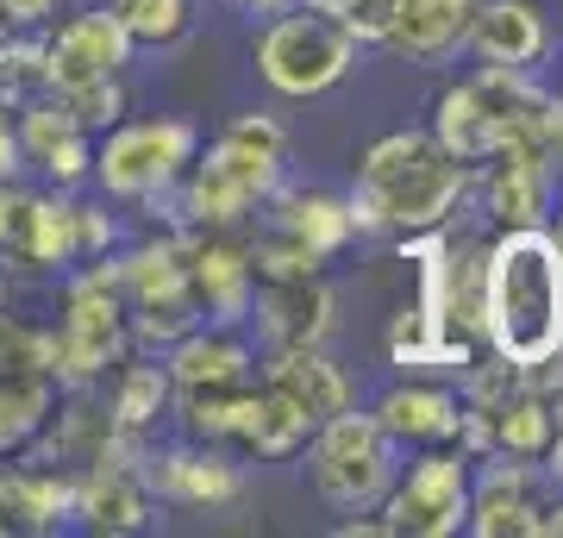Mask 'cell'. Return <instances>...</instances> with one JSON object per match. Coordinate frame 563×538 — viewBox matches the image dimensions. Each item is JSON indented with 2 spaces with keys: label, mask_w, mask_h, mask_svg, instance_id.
Here are the masks:
<instances>
[{
  "label": "cell",
  "mask_w": 563,
  "mask_h": 538,
  "mask_svg": "<svg viewBox=\"0 0 563 538\" xmlns=\"http://www.w3.org/2000/svg\"><path fill=\"white\" fill-rule=\"evenodd\" d=\"M470 195H476V169H463L432 132H388L357 157V182L344 200L357 239H413L451 226Z\"/></svg>",
  "instance_id": "6da1fadb"
},
{
  "label": "cell",
  "mask_w": 563,
  "mask_h": 538,
  "mask_svg": "<svg viewBox=\"0 0 563 538\" xmlns=\"http://www.w3.org/2000/svg\"><path fill=\"white\" fill-rule=\"evenodd\" d=\"M483 351L539 363L563 351V251L544 226H507L483 239Z\"/></svg>",
  "instance_id": "7a4b0ae2"
},
{
  "label": "cell",
  "mask_w": 563,
  "mask_h": 538,
  "mask_svg": "<svg viewBox=\"0 0 563 538\" xmlns=\"http://www.w3.org/2000/svg\"><path fill=\"white\" fill-rule=\"evenodd\" d=\"M288 182V125L276 113H232L176 182V220L207 232H244Z\"/></svg>",
  "instance_id": "3957f363"
},
{
  "label": "cell",
  "mask_w": 563,
  "mask_h": 538,
  "mask_svg": "<svg viewBox=\"0 0 563 538\" xmlns=\"http://www.w3.org/2000/svg\"><path fill=\"white\" fill-rule=\"evenodd\" d=\"M563 100L544 88L532 69H507V63H476L470 76L444 81L432 100V139L463 163L483 169L507 139H539L551 151V120Z\"/></svg>",
  "instance_id": "277c9868"
},
{
  "label": "cell",
  "mask_w": 563,
  "mask_h": 538,
  "mask_svg": "<svg viewBox=\"0 0 563 538\" xmlns=\"http://www.w3.org/2000/svg\"><path fill=\"white\" fill-rule=\"evenodd\" d=\"M51 314H57L51 319V376H57V388H95L125 351H139L113 257L69 263L51 282Z\"/></svg>",
  "instance_id": "5b68a950"
},
{
  "label": "cell",
  "mask_w": 563,
  "mask_h": 538,
  "mask_svg": "<svg viewBox=\"0 0 563 538\" xmlns=\"http://www.w3.org/2000/svg\"><path fill=\"white\" fill-rule=\"evenodd\" d=\"M201 151V125L181 120V113H157V120H132L107 125L95 139V169H88V188H101V200L113 207H157V200H176L181 169Z\"/></svg>",
  "instance_id": "8992f818"
},
{
  "label": "cell",
  "mask_w": 563,
  "mask_h": 538,
  "mask_svg": "<svg viewBox=\"0 0 563 538\" xmlns=\"http://www.w3.org/2000/svg\"><path fill=\"white\" fill-rule=\"evenodd\" d=\"M357 44L332 13L320 7H288V13H269L251 32V63H257V81L276 100H320L332 95L351 69H357Z\"/></svg>",
  "instance_id": "52a82bcc"
},
{
  "label": "cell",
  "mask_w": 563,
  "mask_h": 538,
  "mask_svg": "<svg viewBox=\"0 0 563 538\" xmlns=\"http://www.w3.org/2000/svg\"><path fill=\"white\" fill-rule=\"evenodd\" d=\"M301 458H307L313 495H320L332 514H376L407 451L376 426L369 407H344V414H332L325 426L307 432Z\"/></svg>",
  "instance_id": "ba28073f"
},
{
  "label": "cell",
  "mask_w": 563,
  "mask_h": 538,
  "mask_svg": "<svg viewBox=\"0 0 563 538\" xmlns=\"http://www.w3.org/2000/svg\"><path fill=\"white\" fill-rule=\"evenodd\" d=\"M113 270H120V295L125 314H132V344L139 351H163L176 344L188 326H201V295L188 282V257H181V232L163 226L139 244H120L113 251Z\"/></svg>",
  "instance_id": "9c48e42d"
},
{
  "label": "cell",
  "mask_w": 563,
  "mask_h": 538,
  "mask_svg": "<svg viewBox=\"0 0 563 538\" xmlns=\"http://www.w3.org/2000/svg\"><path fill=\"white\" fill-rule=\"evenodd\" d=\"M376 514L388 519V538H457L470 519V458L457 444H420L401 458Z\"/></svg>",
  "instance_id": "30bf717a"
},
{
  "label": "cell",
  "mask_w": 563,
  "mask_h": 538,
  "mask_svg": "<svg viewBox=\"0 0 563 538\" xmlns=\"http://www.w3.org/2000/svg\"><path fill=\"white\" fill-rule=\"evenodd\" d=\"M144 458L151 444L139 439H107V451L95 463L76 470V526L101 538H132L157 519V495H151V476H144Z\"/></svg>",
  "instance_id": "8fae6325"
},
{
  "label": "cell",
  "mask_w": 563,
  "mask_h": 538,
  "mask_svg": "<svg viewBox=\"0 0 563 538\" xmlns=\"http://www.w3.org/2000/svg\"><path fill=\"white\" fill-rule=\"evenodd\" d=\"M563 488L544 476L539 458H488L470 463V519L463 532L470 538H539L544 507L558 501Z\"/></svg>",
  "instance_id": "7c38bea8"
},
{
  "label": "cell",
  "mask_w": 563,
  "mask_h": 538,
  "mask_svg": "<svg viewBox=\"0 0 563 538\" xmlns=\"http://www.w3.org/2000/svg\"><path fill=\"white\" fill-rule=\"evenodd\" d=\"M132 57H139V44H132V32L120 25V13H113L107 0H76L63 20L44 25V69H51V88L125 76Z\"/></svg>",
  "instance_id": "4fadbf2b"
},
{
  "label": "cell",
  "mask_w": 563,
  "mask_h": 538,
  "mask_svg": "<svg viewBox=\"0 0 563 538\" xmlns=\"http://www.w3.org/2000/svg\"><path fill=\"white\" fill-rule=\"evenodd\" d=\"M144 476H151L157 507H181V514H213V507L244 501V458L225 451V444H201V439L151 444Z\"/></svg>",
  "instance_id": "5bb4252c"
},
{
  "label": "cell",
  "mask_w": 563,
  "mask_h": 538,
  "mask_svg": "<svg viewBox=\"0 0 563 538\" xmlns=\"http://www.w3.org/2000/svg\"><path fill=\"white\" fill-rule=\"evenodd\" d=\"M558 195H563V176L539 139H507L476 169V200H483L495 232H507V226H544Z\"/></svg>",
  "instance_id": "9a60e30c"
},
{
  "label": "cell",
  "mask_w": 563,
  "mask_h": 538,
  "mask_svg": "<svg viewBox=\"0 0 563 538\" xmlns=\"http://www.w3.org/2000/svg\"><path fill=\"white\" fill-rule=\"evenodd\" d=\"M0 257L32 270V276L57 282L69 263H81L76 244V195L69 188H13L7 207V232H0Z\"/></svg>",
  "instance_id": "2e32d148"
},
{
  "label": "cell",
  "mask_w": 563,
  "mask_h": 538,
  "mask_svg": "<svg viewBox=\"0 0 563 538\" xmlns=\"http://www.w3.org/2000/svg\"><path fill=\"white\" fill-rule=\"evenodd\" d=\"M176 232H181V257H188V282L201 295V314L213 326H244L251 300H257L244 232H207V226H176Z\"/></svg>",
  "instance_id": "e0dca14e"
},
{
  "label": "cell",
  "mask_w": 563,
  "mask_h": 538,
  "mask_svg": "<svg viewBox=\"0 0 563 538\" xmlns=\"http://www.w3.org/2000/svg\"><path fill=\"white\" fill-rule=\"evenodd\" d=\"M332 314H339V295L332 282L301 276V282H263L257 300H251V332H257V358H276V351H307V344L332 339Z\"/></svg>",
  "instance_id": "ac0fdd59"
},
{
  "label": "cell",
  "mask_w": 563,
  "mask_h": 538,
  "mask_svg": "<svg viewBox=\"0 0 563 538\" xmlns=\"http://www.w3.org/2000/svg\"><path fill=\"white\" fill-rule=\"evenodd\" d=\"M169 382H176V395H201V388H239V382L257 376V339L244 332V326H188L176 344H163L157 351Z\"/></svg>",
  "instance_id": "d6986e66"
},
{
  "label": "cell",
  "mask_w": 563,
  "mask_h": 538,
  "mask_svg": "<svg viewBox=\"0 0 563 538\" xmlns=\"http://www.w3.org/2000/svg\"><path fill=\"white\" fill-rule=\"evenodd\" d=\"M13 125H20V151L25 169H38L44 188H88V169H95V132H81L69 113H63L57 95H38L13 107Z\"/></svg>",
  "instance_id": "ffe728a7"
},
{
  "label": "cell",
  "mask_w": 563,
  "mask_h": 538,
  "mask_svg": "<svg viewBox=\"0 0 563 538\" xmlns=\"http://www.w3.org/2000/svg\"><path fill=\"white\" fill-rule=\"evenodd\" d=\"M369 414H376V426H383L401 451H420V444H457L463 395H457V382L401 376V382H388L383 395L369 400Z\"/></svg>",
  "instance_id": "44dd1931"
},
{
  "label": "cell",
  "mask_w": 563,
  "mask_h": 538,
  "mask_svg": "<svg viewBox=\"0 0 563 538\" xmlns=\"http://www.w3.org/2000/svg\"><path fill=\"white\" fill-rule=\"evenodd\" d=\"M101 400H107L113 432L139 444H157V432L176 419V382H169L157 351H125L101 376Z\"/></svg>",
  "instance_id": "7402d4cb"
},
{
  "label": "cell",
  "mask_w": 563,
  "mask_h": 538,
  "mask_svg": "<svg viewBox=\"0 0 563 538\" xmlns=\"http://www.w3.org/2000/svg\"><path fill=\"white\" fill-rule=\"evenodd\" d=\"M263 226H276L288 232L295 244H307L320 263L344 257L351 244H357V220H351V200L339 188H301V182H282L276 195L257 207Z\"/></svg>",
  "instance_id": "603a6c76"
},
{
  "label": "cell",
  "mask_w": 563,
  "mask_h": 538,
  "mask_svg": "<svg viewBox=\"0 0 563 538\" xmlns=\"http://www.w3.org/2000/svg\"><path fill=\"white\" fill-rule=\"evenodd\" d=\"M463 51L476 63H507V69H539L551 57V20L539 0H483Z\"/></svg>",
  "instance_id": "cb8c5ba5"
},
{
  "label": "cell",
  "mask_w": 563,
  "mask_h": 538,
  "mask_svg": "<svg viewBox=\"0 0 563 538\" xmlns=\"http://www.w3.org/2000/svg\"><path fill=\"white\" fill-rule=\"evenodd\" d=\"M0 501H7V532H63L76 526V470L44 458H0Z\"/></svg>",
  "instance_id": "d4e9b609"
},
{
  "label": "cell",
  "mask_w": 563,
  "mask_h": 538,
  "mask_svg": "<svg viewBox=\"0 0 563 538\" xmlns=\"http://www.w3.org/2000/svg\"><path fill=\"white\" fill-rule=\"evenodd\" d=\"M257 376L269 382V388H276V395L288 400L307 426H325L332 414L357 407V388H351V376H344L339 363L325 358V344H307V351H276V358H263Z\"/></svg>",
  "instance_id": "484cf974"
},
{
  "label": "cell",
  "mask_w": 563,
  "mask_h": 538,
  "mask_svg": "<svg viewBox=\"0 0 563 538\" xmlns=\"http://www.w3.org/2000/svg\"><path fill=\"white\" fill-rule=\"evenodd\" d=\"M476 7H483V0H401L395 32H388L383 51L420 63V69H439V63H451L463 51Z\"/></svg>",
  "instance_id": "4316f807"
},
{
  "label": "cell",
  "mask_w": 563,
  "mask_h": 538,
  "mask_svg": "<svg viewBox=\"0 0 563 538\" xmlns=\"http://www.w3.org/2000/svg\"><path fill=\"white\" fill-rule=\"evenodd\" d=\"M57 382L44 370H0V458H25L57 407Z\"/></svg>",
  "instance_id": "83f0119b"
},
{
  "label": "cell",
  "mask_w": 563,
  "mask_h": 538,
  "mask_svg": "<svg viewBox=\"0 0 563 538\" xmlns=\"http://www.w3.org/2000/svg\"><path fill=\"white\" fill-rule=\"evenodd\" d=\"M307 432H313V426H307V419L257 376V388H251V414H244V432H239L232 451H239V458H257V463H288V458H301Z\"/></svg>",
  "instance_id": "f1b7e54d"
},
{
  "label": "cell",
  "mask_w": 563,
  "mask_h": 538,
  "mask_svg": "<svg viewBox=\"0 0 563 538\" xmlns=\"http://www.w3.org/2000/svg\"><path fill=\"white\" fill-rule=\"evenodd\" d=\"M488 444L501 458H544V444L558 439V400L532 395V388H514L488 407Z\"/></svg>",
  "instance_id": "f546056e"
},
{
  "label": "cell",
  "mask_w": 563,
  "mask_h": 538,
  "mask_svg": "<svg viewBox=\"0 0 563 538\" xmlns=\"http://www.w3.org/2000/svg\"><path fill=\"white\" fill-rule=\"evenodd\" d=\"M139 51H176L195 39V0H107Z\"/></svg>",
  "instance_id": "4dcf8cb0"
},
{
  "label": "cell",
  "mask_w": 563,
  "mask_h": 538,
  "mask_svg": "<svg viewBox=\"0 0 563 538\" xmlns=\"http://www.w3.org/2000/svg\"><path fill=\"white\" fill-rule=\"evenodd\" d=\"M38 95H51L44 32H0V107H25Z\"/></svg>",
  "instance_id": "1f68e13d"
},
{
  "label": "cell",
  "mask_w": 563,
  "mask_h": 538,
  "mask_svg": "<svg viewBox=\"0 0 563 538\" xmlns=\"http://www.w3.org/2000/svg\"><path fill=\"white\" fill-rule=\"evenodd\" d=\"M63 100V113L101 139L107 125H120L132 113V95H125V76H101V81H76V88H51Z\"/></svg>",
  "instance_id": "d6a6232c"
},
{
  "label": "cell",
  "mask_w": 563,
  "mask_h": 538,
  "mask_svg": "<svg viewBox=\"0 0 563 538\" xmlns=\"http://www.w3.org/2000/svg\"><path fill=\"white\" fill-rule=\"evenodd\" d=\"M395 13H401V0H332V20L351 32L357 51H383L395 32Z\"/></svg>",
  "instance_id": "836d02e7"
},
{
  "label": "cell",
  "mask_w": 563,
  "mask_h": 538,
  "mask_svg": "<svg viewBox=\"0 0 563 538\" xmlns=\"http://www.w3.org/2000/svg\"><path fill=\"white\" fill-rule=\"evenodd\" d=\"M76 244L81 257H113L120 251V213H107V200H76Z\"/></svg>",
  "instance_id": "e575fe53"
},
{
  "label": "cell",
  "mask_w": 563,
  "mask_h": 538,
  "mask_svg": "<svg viewBox=\"0 0 563 538\" xmlns=\"http://www.w3.org/2000/svg\"><path fill=\"white\" fill-rule=\"evenodd\" d=\"M76 0H0V32H44L51 20H63Z\"/></svg>",
  "instance_id": "d590c367"
},
{
  "label": "cell",
  "mask_w": 563,
  "mask_h": 538,
  "mask_svg": "<svg viewBox=\"0 0 563 538\" xmlns=\"http://www.w3.org/2000/svg\"><path fill=\"white\" fill-rule=\"evenodd\" d=\"M25 176V151H20V125H13V107H0V182Z\"/></svg>",
  "instance_id": "8d00e7d4"
},
{
  "label": "cell",
  "mask_w": 563,
  "mask_h": 538,
  "mask_svg": "<svg viewBox=\"0 0 563 538\" xmlns=\"http://www.w3.org/2000/svg\"><path fill=\"white\" fill-rule=\"evenodd\" d=\"M244 20H269V13H288V7H301V0H232Z\"/></svg>",
  "instance_id": "74e56055"
},
{
  "label": "cell",
  "mask_w": 563,
  "mask_h": 538,
  "mask_svg": "<svg viewBox=\"0 0 563 538\" xmlns=\"http://www.w3.org/2000/svg\"><path fill=\"white\" fill-rule=\"evenodd\" d=\"M551 163H558V176H563V107H558V120H551Z\"/></svg>",
  "instance_id": "f35d334b"
},
{
  "label": "cell",
  "mask_w": 563,
  "mask_h": 538,
  "mask_svg": "<svg viewBox=\"0 0 563 538\" xmlns=\"http://www.w3.org/2000/svg\"><path fill=\"white\" fill-rule=\"evenodd\" d=\"M544 232L558 239V251H563V195H558V207H551V220H544Z\"/></svg>",
  "instance_id": "ab89813d"
},
{
  "label": "cell",
  "mask_w": 563,
  "mask_h": 538,
  "mask_svg": "<svg viewBox=\"0 0 563 538\" xmlns=\"http://www.w3.org/2000/svg\"><path fill=\"white\" fill-rule=\"evenodd\" d=\"M551 95H558V100H563V63H558V81H551Z\"/></svg>",
  "instance_id": "60d3db41"
},
{
  "label": "cell",
  "mask_w": 563,
  "mask_h": 538,
  "mask_svg": "<svg viewBox=\"0 0 563 538\" xmlns=\"http://www.w3.org/2000/svg\"><path fill=\"white\" fill-rule=\"evenodd\" d=\"M307 7H320V13H332V0H307Z\"/></svg>",
  "instance_id": "b9f144b4"
},
{
  "label": "cell",
  "mask_w": 563,
  "mask_h": 538,
  "mask_svg": "<svg viewBox=\"0 0 563 538\" xmlns=\"http://www.w3.org/2000/svg\"><path fill=\"white\" fill-rule=\"evenodd\" d=\"M558 426H563V400H558Z\"/></svg>",
  "instance_id": "7bdbcfd3"
}]
</instances>
